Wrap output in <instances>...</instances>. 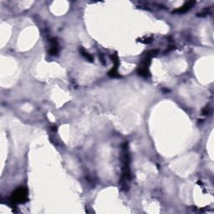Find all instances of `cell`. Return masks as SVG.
<instances>
[{"instance_id":"obj_1","label":"cell","mask_w":214,"mask_h":214,"mask_svg":"<svg viewBox=\"0 0 214 214\" xmlns=\"http://www.w3.org/2000/svg\"><path fill=\"white\" fill-rule=\"evenodd\" d=\"M27 199V190L23 187H19L12 194L11 201L14 203H23Z\"/></svg>"},{"instance_id":"obj_2","label":"cell","mask_w":214,"mask_h":214,"mask_svg":"<svg viewBox=\"0 0 214 214\" xmlns=\"http://www.w3.org/2000/svg\"><path fill=\"white\" fill-rule=\"evenodd\" d=\"M59 51V45L58 42L55 38L51 39V44H50V48H49V53L50 55H56Z\"/></svg>"},{"instance_id":"obj_3","label":"cell","mask_w":214,"mask_h":214,"mask_svg":"<svg viewBox=\"0 0 214 214\" xmlns=\"http://www.w3.org/2000/svg\"><path fill=\"white\" fill-rule=\"evenodd\" d=\"M195 4V2L192 1V2H187L186 4H184L183 6H182L179 8H177L176 10H175V13H183V12H186V11L189 10L192 7V5Z\"/></svg>"},{"instance_id":"obj_4","label":"cell","mask_w":214,"mask_h":214,"mask_svg":"<svg viewBox=\"0 0 214 214\" xmlns=\"http://www.w3.org/2000/svg\"><path fill=\"white\" fill-rule=\"evenodd\" d=\"M81 51H82V53H83V54H82V55H83L85 56V58H86V59H90V61H91V60H92V57H91V56H90V55H89V54H88V53H86V52H85V51H84L83 49H82V50H81Z\"/></svg>"}]
</instances>
